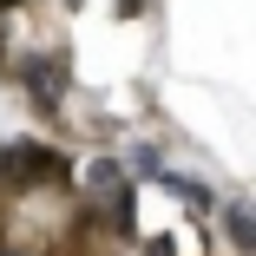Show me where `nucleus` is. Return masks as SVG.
<instances>
[{
	"instance_id": "obj_1",
	"label": "nucleus",
	"mask_w": 256,
	"mask_h": 256,
	"mask_svg": "<svg viewBox=\"0 0 256 256\" xmlns=\"http://www.w3.org/2000/svg\"><path fill=\"white\" fill-rule=\"evenodd\" d=\"M92 197H98V210H112V230H132V184H125L112 164L92 171Z\"/></svg>"
},
{
	"instance_id": "obj_2",
	"label": "nucleus",
	"mask_w": 256,
	"mask_h": 256,
	"mask_svg": "<svg viewBox=\"0 0 256 256\" xmlns=\"http://www.w3.org/2000/svg\"><path fill=\"white\" fill-rule=\"evenodd\" d=\"M230 236H236V250L256 243V236H250V210H230Z\"/></svg>"
}]
</instances>
